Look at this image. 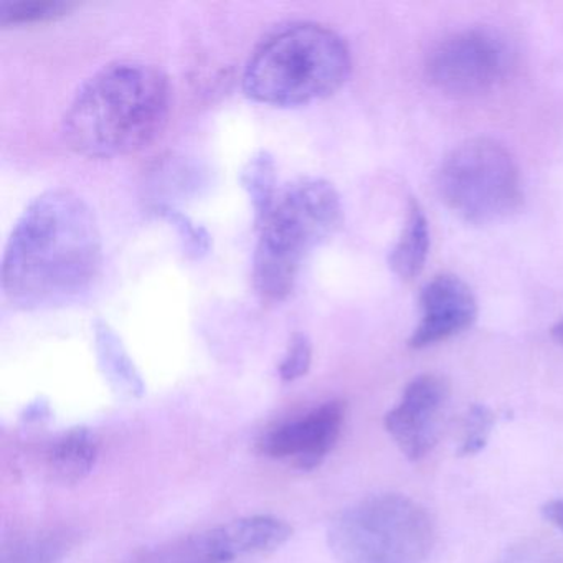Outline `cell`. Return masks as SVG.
I'll return each mask as SVG.
<instances>
[{"mask_svg":"<svg viewBox=\"0 0 563 563\" xmlns=\"http://www.w3.org/2000/svg\"><path fill=\"white\" fill-rule=\"evenodd\" d=\"M101 262L91 207L74 190H47L25 207L9 236L2 291L22 311L65 308L90 291Z\"/></svg>","mask_w":563,"mask_h":563,"instance_id":"obj_1","label":"cell"},{"mask_svg":"<svg viewBox=\"0 0 563 563\" xmlns=\"http://www.w3.org/2000/svg\"><path fill=\"white\" fill-rule=\"evenodd\" d=\"M173 88L161 68L143 62L104 65L75 93L62 123L65 143L88 159L140 153L166 130Z\"/></svg>","mask_w":563,"mask_h":563,"instance_id":"obj_2","label":"cell"},{"mask_svg":"<svg viewBox=\"0 0 563 563\" xmlns=\"http://www.w3.org/2000/svg\"><path fill=\"white\" fill-rule=\"evenodd\" d=\"M351 70V51L341 35L314 22H296L253 51L243 70V91L266 107H305L341 90Z\"/></svg>","mask_w":563,"mask_h":563,"instance_id":"obj_3","label":"cell"},{"mask_svg":"<svg viewBox=\"0 0 563 563\" xmlns=\"http://www.w3.org/2000/svg\"><path fill=\"white\" fill-rule=\"evenodd\" d=\"M344 220L341 196L328 180L306 177L279 190L262 225L253 256V283L269 302L288 298L302 262Z\"/></svg>","mask_w":563,"mask_h":563,"instance_id":"obj_4","label":"cell"},{"mask_svg":"<svg viewBox=\"0 0 563 563\" xmlns=\"http://www.w3.org/2000/svg\"><path fill=\"white\" fill-rule=\"evenodd\" d=\"M328 542L339 563H427L437 527L417 500L377 494L335 516Z\"/></svg>","mask_w":563,"mask_h":563,"instance_id":"obj_5","label":"cell"},{"mask_svg":"<svg viewBox=\"0 0 563 563\" xmlns=\"http://www.w3.org/2000/svg\"><path fill=\"white\" fill-rule=\"evenodd\" d=\"M437 187L448 209L476 225L506 219L522 203L516 161L487 137L454 147L438 169Z\"/></svg>","mask_w":563,"mask_h":563,"instance_id":"obj_6","label":"cell"},{"mask_svg":"<svg viewBox=\"0 0 563 563\" xmlns=\"http://www.w3.org/2000/svg\"><path fill=\"white\" fill-rule=\"evenodd\" d=\"M514 67L506 38L489 29H470L441 41L428 55L427 77L451 97H479L499 87Z\"/></svg>","mask_w":563,"mask_h":563,"instance_id":"obj_7","label":"cell"},{"mask_svg":"<svg viewBox=\"0 0 563 563\" xmlns=\"http://www.w3.org/2000/svg\"><path fill=\"white\" fill-rule=\"evenodd\" d=\"M344 421V401H325L302 417L269 428L260 438V453L301 471L316 470L338 444Z\"/></svg>","mask_w":563,"mask_h":563,"instance_id":"obj_8","label":"cell"},{"mask_svg":"<svg viewBox=\"0 0 563 563\" xmlns=\"http://www.w3.org/2000/svg\"><path fill=\"white\" fill-rule=\"evenodd\" d=\"M448 397L450 387L441 375H418L385 415V430L408 460H423L438 443Z\"/></svg>","mask_w":563,"mask_h":563,"instance_id":"obj_9","label":"cell"},{"mask_svg":"<svg viewBox=\"0 0 563 563\" xmlns=\"http://www.w3.org/2000/svg\"><path fill=\"white\" fill-rule=\"evenodd\" d=\"M421 319L408 339L415 351L450 341L470 329L477 318L473 289L454 275L434 276L421 289Z\"/></svg>","mask_w":563,"mask_h":563,"instance_id":"obj_10","label":"cell"},{"mask_svg":"<svg viewBox=\"0 0 563 563\" xmlns=\"http://www.w3.org/2000/svg\"><path fill=\"white\" fill-rule=\"evenodd\" d=\"M93 334L98 365L111 388L123 397H143L146 385L117 331L103 319H97Z\"/></svg>","mask_w":563,"mask_h":563,"instance_id":"obj_11","label":"cell"},{"mask_svg":"<svg viewBox=\"0 0 563 563\" xmlns=\"http://www.w3.org/2000/svg\"><path fill=\"white\" fill-rule=\"evenodd\" d=\"M100 454V443L88 428H71L52 441L45 463L54 479L65 484L84 481L93 471Z\"/></svg>","mask_w":563,"mask_h":563,"instance_id":"obj_12","label":"cell"},{"mask_svg":"<svg viewBox=\"0 0 563 563\" xmlns=\"http://www.w3.org/2000/svg\"><path fill=\"white\" fill-rule=\"evenodd\" d=\"M126 563H230L217 527L141 550Z\"/></svg>","mask_w":563,"mask_h":563,"instance_id":"obj_13","label":"cell"},{"mask_svg":"<svg viewBox=\"0 0 563 563\" xmlns=\"http://www.w3.org/2000/svg\"><path fill=\"white\" fill-rule=\"evenodd\" d=\"M428 253H430V225L420 203L411 200L407 222L397 245L391 250L388 265L398 278L411 282L423 272Z\"/></svg>","mask_w":563,"mask_h":563,"instance_id":"obj_14","label":"cell"},{"mask_svg":"<svg viewBox=\"0 0 563 563\" xmlns=\"http://www.w3.org/2000/svg\"><path fill=\"white\" fill-rule=\"evenodd\" d=\"M240 183L252 202L256 229H258L278 199L275 157L265 150L253 154L240 173Z\"/></svg>","mask_w":563,"mask_h":563,"instance_id":"obj_15","label":"cell"},{"mask_svg":"<svg viewBox=\"0 0 563 563\" xmlns=\"http://www.w3.org/2000/svg\"><path fill=\"white\" fill-rule=\"evenodd\" d=\"M74 543L75 533L67 529L29 533L4 550L2 563H60Z\"/></svg>","mask_w":563,"mask_h":563,"instance_id":"obj_16","label":"cell"},{"mask_svg":"<svg viewBox=\"0 0 563 563\" xmlns=\"http://www.w3.org/2000/svg\"><path fill=\"white\" fill-rule=\"evenodd\" d=\"M77 5L62 0H0V25L44 24L70 14Z\"/></svg>","mask_w":563,"mask_h":563,"instance_id":"obj_17","label":"cell"},{"mask_svg":"<svg viewBox=\"0 0 563 563\" xmlns=\"http://www.w3.org/2000/svg\"><path fill=\"white\" fill-rule=\"evenodd\" d=\"M153 213L176 229L180 243H183L184 255L187 258L200 260L209 255L210 249H212V239L202 225L194 222L190 217L184 216L174 207L164 206V203L154 206Z\"/></svg>","mask_w":563,"mask_h":563,"instance_id":"obj_18","label":"cell"},{"mask_svg":"<svg viewBox=\"0 0 563 563\" xmlns=\"http://www.w3.org/2000/svg\"><path fill=\"white\" fill-rule=\"evenodd\" d=\"M494 427V415L486 405L474 404L467 410L463 424L460 456H474L486 448Z\"/></svg>","mask_w":563,"mask_h":563,"instance_id":"obj_19","label":"cell"},{"mask_svg":"<svg viewBox=\"0 0 563 563\" xmlns=\"http://www.w3.org/2000/svg\"><path fill=\"white\" fill-rule=\"evenodd\" d=\"M312 344L311 339L302 332H296L288 344L285 357L279 364V377L283 382H295L305 377L311 368Z\"/></svg>","mask_w":563,"mask_h":563,"instance_id":"obj_20","label":"cell"},{"mask_svg":"<svg viewBox=\"0 0 563 563\" xmlns=\"http://www.w3.org/2000/svg\"><path fill=\"white\" fill-rule=\"evenodd\" d=\"M499 563H563V556L542 542H520L507 550Z\"/></svg>","mask_w":563,"mask_h":563,"instance_id":"obj_21","label":"cell"},{"mask_svg":"<svg viewBox=\"0 0 563 563\" xmlns=\"http://www.w3.org/2000/svg\"><path fill=\"white\" fill-rule=\"evenodd\" d=\"M542 516L547 522L563 532V499H552L543 504Z\"/></svg>","mask_w":563,"mask_h":563,"instance_id":"obj_22","label":"cell"},{"mask_svg":"<svg viewBox=\"0 0 563 563\" xmlns=\"http://www.w3.org/2000/svg\"><path fill=\"white\" fill-rule=\"evenodd\" d=\"M48 405L45 401H34V404L29 405L27 410H25L24 418L27 421L42 420V418L47 417L48 415Z\"/></svg>","mask_w":563,"mask_h":563,"instance_id":"obj_23","label":"cell"},{"mask_svg":"<svg viewBox=\"0 0 563 563\" xmlns=\"http://www.w3.org/2000/svg\"><path fill=\"white\" fill-rule=\"evenodd\" d=\"M552 338L563 345V318L552 328Z\"/></svg>","mask_w":563,"mask_h":563,"instance_id":"obj_24","label":"cell"}]
</instances>
